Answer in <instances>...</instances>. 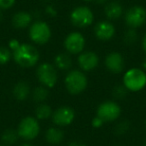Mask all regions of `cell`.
Returning a JSON list of instances; mask_svg holds the SVG:
<instances>
[{
	"label": "cell",
	"instance_id": "obj_1",
	"mask_svg": "<svg viewBox=\"0 0 146 146\" xmlns=\"http://www.w3.org/2000/svg\"><path fill=\"white\" fill-rule=\"evenodd\" d=\"M9 49L12 52V58L18 66L22 68H31L38 64L40 53L38 49L29 43H20L17 39L9 41Z\"/></svg>",
	"mask_w": 146,
	"mask_h": 146
},
{
	"label": "cell",
	"instance_id": "obj_2",
	"mask_svg": "<svg viewBox=\"0 0 146 146\" xmlns=\"http://www.w3.org/2000/svg\"><path fill=\"white\" fill-rule=\"evenodd\" d=\"M64 85L68 93L71 95H78L85 91L88 86V79L82 70L69 71L64 78Z\"/></svg>",
	"mask_w": 146,
	"mask_h": 146
},
{
	"label": "cell",
	"instance_id": "obj_3",
	"mask_svg": "<svg viewBox=\"0 0 146 146\" xmlns=\"http://www.w3.org/2000/svg\"><path fill=\"white\" fill-rule=\"evenodd\" d=\"M123 85L129 92H138L146 87V72L140 68H130L123 75Z\"/></svg>",
	"mask_w": 146,
	"mask_h": 146
},
{
	"label": "cell",
	"instance_id": "obj_4",
	"mask_svg": "<svg viewBox=\"0 0 146 146\" xmlns=\"http://www.w3.org/2000/svg\"><path fill=\"white\" fill-rule=\"evenodd\" d=\"M16 130L19 138L24 141H32L40 134V123L36 117L26 116L20 120Z\"/></svg>",
	"mask_w": 146,
	"mask_h": 146
},
{
	"label": "cell",
	"instance_id": "obj_5",
	"mask_svg": "<svg viewBox=\"0 0 146 146\" xmlns=\"http://www.w3.org/2000/svg\"><path fill=\"white\" fill-rule=\"evenodd\" d=\"M28 35L34 44L44 45L49 42L52 36V31L48 23L43 20H37L29 26Z\"/></svg>",
	"mask_w": 146,
	"mask_h": 146
},
{
	"label": "cell",
	"instance_id": "obj_6",
	"mask_svg": "<svg viewBox=\"0 0 146 146\" xmlns=\"http://www.w3.org/2000/svg\"><path fill=\"white\" fill-rule=\"evenodd\" d=\"M36 77L42 86H45L48 89L53 88L58 80L57 68L54 66V64L49 62L40 63L36 69Z\"/></svg>",
	"mask_w": 146,
	"mask_h": 146
},
{
	"label": "cell",
	"instance_id": "obj_7",
	"mask_svg": "<svg viewBox=\"0 0 146 146\" xmlns=\"http://www.w3.org/2000/svg\"><path fill=\"white\" fill-rule=\"evenodd\" d=\"M69 19L73 26L77 28H86L93 23L94 14L89 7L80 5L71 11Z\"/></svg>",
	"mask_w": 146,
	"mask_h": 146
},
{
	"label": "cell",
	"instance_id": "obj_8",
	"mask_svg": "<svg viewBox=\"0 0 146 146\" xmlns=\"http://www.w3.org/2000/svg\"><path fill=\"white\" fill-rule=\"evenodd\" d=\"M121 107L116 101L107 100L99 104L96 110V116L100 118L104 123L116 121L121 115Z\"/></svg>",
	"mask_w": 146,
	"mask_h": 146
},
{
	"label": "cell",
	"instance_id": "obj_9",
	"mask_svg": "<svg viewBox=\"0 0 146 146\" xmlns=\"http://www.w3.org/2000/svg\"><path fill=\"white\" fill-rule=\"evenodd\" d=\"M124 21L128 28H139L146 23V9L140 5L130 7L124 14Z\"/></svg>",
	"mask_w": 146,
	"mask_h": 146
},
{
	"label": "cell",
	"instance_id": "obj_10",
	"mask_svg": "<svg viewBox=\"0 0 146 146\" xmlns=\"http://www.w3.org/2000/svg\"><path fill=\"white\" fill-rule=\"evenodd\" d=\"M85 44V37L79 31H72L69 34H67V36L64 39V42H63L66 52L71 55H78L83 52Z\"/></svg>",
	"mask_w": 146,
	"mask_h": 146
},
{
	"label": "cell",
	"instance_id": "obj_11",
	"mask_svg": "<svg viewBox=\"0 0 146 146\" xmlns=\"http://www.w3.org/2000/svg\"><path fill=\"white\" fill-rule=\"evenodd\" d=\"M52 122L57 127H65L68 126L75 119V110L72 107L63 105L54 110L52 113Z\"/></svg>",
	"mask_w": 146,
	"mask_h": 146
},
{
	"label": "cell",
	"instance_id": "obj_12",
	"mask_svg": "<svg viewBox=\"0 0 146 146\" xmlns=\"http://www.w3.org/2000/svg\"><path fill=\"white\" fill-rule=\"evenodd\" d=\"M78 66L80 67L82 71L89 72L92 71L98 66L99 64V56L97 53L93 51H83L77 57Z\"/></svg>",
	"mask_w": 146,
	"mask_h": 146
},
{
	"label": "cell",
	"instance_id": "obj_13",
	"mask_svg": "<svg viewBox=\"0 0 146 146\" xmlns=\"http://www.w3.org/2000/svg\"><path fill=\"white\" fill-rule=\"evenodd\" d=\"M94 35L102 42L111 40L115 35V26L109 20H102L94 26Z\"/></svg>",
	"mask_w": 146,
	"mask_h": 146
},
{
	"label": "cell",
	"instance_id": "obj_14",
	"mask_svg": "<svg viewBox=\"0 0 146 146\" xmlns=\"http://www.w3.org/2000/svg\"><path fill=\"white\" fill-rule=\"evenodd\" d=\"M104 64L108 69V71H110L113 74H119L124 70L125 60L121 53L113 51L106 55Z\"/></svg>",
	"mask_w": 146,
	"mask_h": 146
},
{
	"label": "cell",
	"instance_id": "obj_15",
	"mask_svg": "<svg viewBox=\"0 0 146 146\" xmlns=\"http://www.w3.org/2000/svg\"><path fill=\"white\" fill-rule=\"evenodd\" d=\"M12 25L16 29H25L32 23V15L27 11H18L12 16Z\"/></svg>",
	"mask_w": 146,
	"mask_h": 146
},
{
	"label": "cell",
	"instance_id": "obj_16",
	"mask_svg": "<svg viewBox=\"0 0 146 146\" xmlns=\"http://www.w3.org/2000/svg\"><path fill=\"white\" fill-rule=\"evenodd\" d=\"M31 88L28 82L26 81H19L13 86L12 95L18 101H24L30 96Z\"/></svg>",
	"mask_w": 146,
	"mask_h": 146
},
{
	"label": "cell",
	"instance_id": "obj_17",
	"mask_svg": "<svg viewBox=\"0 0 146 146\" xmlns=\"http://www.w3.org/2000/svg\"><path fill=\"white\" fill-rule=\"evenodd\" d=\"M104 14L109 21L117 20L123 14V6L117 1H111L105 5Z\"/></svg>",
	"mask_w": 146,
	"mask_h": 146
},
{
	"label": "cell",
	"instance_id": "obj_18",
	"mask_svg": "<svg viewBox=\"0 0 146 146\" xmlns=\"http://www.w3.org/2000/svg\"><path fill=\"white\" fill-rule=\"evenodd\" d=\"M64 139V131L60 127L52 126L49 127L45 132V140L47 143L56 145L63 141Z\"/></svg>",
	"mask_w": 146,
	"mask_h": 146
},
{
	"label": "cell",
	"instance_id": "obj_19",
	"mask_svg": "<svg viewBox=\"0 0 146 146\" xmlns=\"http://www.w3.org/2000/svg\"><path fill=\"white\" fill-rule=\"evenodd\" d=\"M54 66L62 71L68 70L72 66V58L69 53H59L54 58Z\"/></svg>",
	"mask_w": 146,
	"mask_h": 146
},
{
	"label": "cell",
	"instance_id": "obj_20",
	"mask_svg": "<svg viewBox=\"0 0 146 146\" xmlns=\"http://www.w3.org/2000/svg\"><path fill=\"white\" fill-rule=\"evenodd\" d=\"M18 139L19 136L17 133V130L13 129V128H7L1 134V140H2L3 144L6 146L13 145L16 143Z\"/></svg>",
	"mask_w": 146,
	"mask_h": 146
},
{
	"label": "cell",
	"instance_id": "obj_21",
	"mask_svg": "<svg viewBox=\"0 0 146 146\" xmlns=\"http://www.w3.org/2000/svg\"><path fill=\"white\" fill-rule=\"evenodd\" d=\"M52 109L46 103H39L35 109V117L38 120H47L52 116Z\"/></svg>",
	"mask_w": 146,
	"mask_h": 146
},
{
	"label": "cell",
	"instance_id": "obj_22",
	"mask_svg": "<svg viewBox=\"0 0 146 146\" xmlns=\"http://www.w3.org/2000/svg\"><path fill=\"white\" fill-rule=\"evenodd\" d=\"M31 96L32 99L37 103H43L45 100L48 98L49 96V90L45 86H37L33 89V91L31 92Z\"/></svg>",
	"mask_w": 146,
	"mask_h": 146
},
{
	"label": "cell",
	"instance_id": "obj_23",
	"mask_svg": "<svg viewBox=\"0 0 146 146\" xmlns=\"http://www.w3.org/2000/svg\"><path fill=\"white\" fill-rule=\"evenodd\" d=\"M12 58V52L9 47L0 46V65H5Z\"/></svg>",
	"mask_w": 146,
	"mask_h": 146
},
{
	"label": "cell",
	"instance_id": "obj_24",
	"mask_svg": "<svg viewBox=\"0 0 146 146\" xmlns=\"http://www.w3.org/2000/svg\"><path fill=\"white\" fill-rule=\"evenodd\" d=\"M137 39H138V34L136 32V29L129 28L124 33V42L127 45L134 44L137 41Z\"/></svg>",
	"mask_w": 146,
	"mask_h": 146
},
{
	"label": "cell",
	"instance_id": "obj_25",
	"mask_svg": "<svg viewBox=\"0 0 146 146\" xmlns=\"http://www.w3.org/2000/svg\"><path fill=\"white\" fill-rule=\"evenodd\" d=\"M128 90L125 88V86L122 84V85H116L115 87L112 90V95L115 99H124L127 95Z\"/></svg>",
	"mask_w": 146,
	"mask_h": 146
},
{
	"label": "cell",
	"instance_id": "obj_26",
	"mask_svg": "<svg viewBox=\"0 0 146 146\" xmlns=\"http://www.w3.org/2000/svg\"><path fill=\"white\" fill-rule=\"evenodd\" d=\"M130 128V123L128 120H122L116 125L115 127V133L117 135H122V134L126 133Z\"/></svg>",
	"mask_w": 146,
	"mask_h": 146
},
{
	"label": "cell",
	"instance_id": "obj_27",
	"mask_svg": "<svg viewBox=\"0 0 146 146\" xmlns=\"http://www.w3.org/2000/svg\"><path fill=\"white\" fill-rule=\"evenodd\" d=\"M16 0H0V10H7L14 6Z\"/></svg>",
	"mask_w": 146,
	"mask_h": 146
},
{
	"label": "cell",
	"instance_id": "obj_28",
	"mask_svg": "<svg viewBox=\"0 0 146 146\" xmlns=\"http://www.w3.org/2000/svg\"><path fill=\"white\" fill-rule=\"evenodd\" d=\"M91 124H92V126H93L94 128H100V127H102V126H103L104 122L102 121V120L100 119L98 116H95V117L92 119Z\"/></svg>",
	"mask_w": 146,
	"mask_h": 146
},
{
	"label": "cell",
	"instance_id": "obj_29",
	"mask_svg": "<svg viewBox=\"0 0 146 146\" xmlns=\"http://www.w3.org/2000/svg\"><path fill=\"white\" fill-rule=\"evenodd\" d=\"M67 146H87L84 142L82 141H78V140H74V141H71L68 143Z\"/></svg>",
	"mask_w": 146,
	"mask_h": 146
},
{
	"label": "cell",
	"instance_id": "obj_30",
	"mask_svg": "<svg viewBox=\"0 0 146 146\" xmlns=\"http://www.w3.org/2000/svg\"><path fill=\"white\" fill-rule=\"evenodd\" d=\"M141 47L142 49H143V51L146 53V34L143 36V38H142L141 40Z\"/></svg>",
	"mask_w": 146,
	"mask_h": 146
},
{
	"label": "cell",
	"instance_id": "obj_31",
	"mask_svg": "<svg viewBox=\"0 0 146 146\" xmlns=\"http://www.w3.org/2000/svg\"><path fill=\"white\" fill-rule=\"evenodd\" d=\"M83 1H85V2H96V3H105L107 0H83Z\"/></svg>",
	"mask_w": 146,
	"mask_h": 146
},
{
	"label": "cell",
	"instance_id": "obj_32",
	"mask_svg": "<svg viewBox=\"0 0 146 146\" xmlns=\"http://www.w3.org/2000/svg\"><path fill=\"white\" fill-rule=\"evenodd\" d=\"M19 146H34V145H32V144L30 143V142H28V141H25L24 143H22V144H20Z\"/></svg>",
	"mask_w": 146,
	"mask_h": 146
},
{
	"label": "cell",
	"instance_id": "obj_33",
	"mask_svg": "<svg viewBox=\"0 0 146 146\" xmlns=\"http://www.w3.org/2000/svg\"><path fill=\"white\" fill-rule=\"evenodd\" d=\"M142 68H143V70L146 72V58L143 60V62H142Z\"/></svg>",
	"mask_w": 146,
	"mask_h": 146
},
{
	"label": "cell",
	"instance_id": "obj_34",
	"mask_svg": "<svg viewBox=\"0 0 146 146\" xmlns=\"http://www.w3.org/2000/svg\"><path fill=\"white\" fill-rule=\"evenodd\" d=\"M2 18H3V15H2V12H1V10H0V22L2 21Z\"/></svg>",
	"mask_w": 146,
	"mask_h": 146
},
{
	"label": "cell",
	"instance_id": "obj_35",
	"mask_svg": "<svg viewBox=\"0 0 146 146\" xmlns=\"http://www.w3.org/2000/svg\"><path fill=\"white\" fill-rule=\"evenodd\" d=\"M0 146H6V145H4V144H0Z\"/></svg>",
	"mask_w": 146,
	"mask_h": 146
},
{
	"label": "cell",
	"instance_id": "obj_36",
	"mask_svg": "<svg viewBox=\"0 0 146 146\" xmlns=\"http://www.w3.org/2000/svg\"><path fill=\"white\" fill-rule=\"evenodd\" d=\"M143 146H146V141L144 142V145H143Z\"/></svg>",
	"mask_w": 146,
	"mask_h": 146
}]
</instances>
